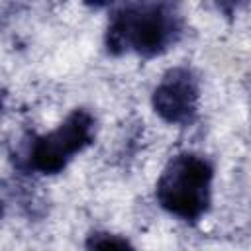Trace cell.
<instances>
[{"instance_id": "5b68a950", "label": "cell", "mask_w": 251, "mask_h": 251, "mask_svg": "<svg viewBox=\"0 0 251 251\" xmlns=\"http://www.w3.org/2000/svg\"><path fill=\"white\" fill-rule=\"evenodd\" d=\"M86 251H135V247L126 237L106 231H94L86 239Z\"/></svg>"}, {"instance_id": "277c9868", "label": "cell", "mask_w": 251, "mask_h": 251, "mask_svg": "<svg viewBox=\"0 0 251 251\" xmlns=\"http://www.w3.org/2000/svg\"><path fill=\"white\" fill-rule=\"evenodd\" d=\"M198 78L186 67L169 69L153 90V110L175 126H188L198 112Z\"/></svg>"}, {"instance_id": "3957f363", "label": "cell", "mask_w": 251, "mask_h": 251, "mask_svg": "<svg viewBox=\"0 0 251 251\" xmlns=\"http://www.w3.org/2000/svg\"><path fill=\"white\" fill-rule=\"evenodd\" d=\"M94 139V118L88 110H73L53 131L33 137L25 149L24 167L41 175L61 173L69 161Z\"/></svg>"}, {"instance_id": "6da1fadb", "label": "cell", "mask_w": 251, "mask_h": 251, "mask_svg": "<svg viewBox=\"0 0 251 251\" xmlns=\"http://www.w3.org/2000/svg\"><path fill=\"white\" fill-rule=\"evenodd\" d=\"M182 35V18L173 4H126L112 12L106 29V49L112 55L137 53L155 57L173 47Z\"/></svg>"}, {"instance_id": "7a4b0ae2", "label": "cell", "mask_w": 251, "mask_h": 251, "mask_svg": "<svg viewBox=\"0 0 251 251\" xmlns=\"http://www.w3.org/2000/svg\"><path fill=\"white\" fill-rule=\"evenodd\" d=\"M212 165L196 153H178L163 169L155 196L163 210L184 220L198 222L212 202Z\"/></svg>"}]
</instances>
